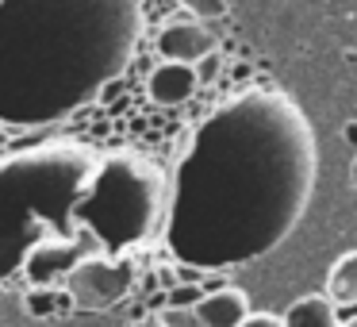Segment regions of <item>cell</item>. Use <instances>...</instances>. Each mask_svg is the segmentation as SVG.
<instances>
[{
    "label": "cell",
    "instance_id": "277c9868",
    "mask_svg": "<svg viewBox=\"0 0 357 327\" xmlns=\"http://www.w3.org/2000/svg\"><path fill=\"white\" fill-rule=\"evenodd\" d=\"M169 177L142 154H108L96 162L93 181L77 201V227L100 242L104 254L146 242L165 224Z\"/></svg>",
    "mask_w": 357,
    "mask_h": 327
},
{
    "label": "cell",
    "instance_id": "9a60e30c",
    "mask_svg": "<svg viewBox=\"0 0 357 327\" xmlns=\"http://www.w3.org/2000/svg\"><path fill=\"white\" fill-rule=\"evenodd\" d=\"M242 327H284V316H273V312H250V319Z\"/></svg>",
    "mask_w": 357,
    "mask_h": 327
},
{
    "label": "cell",
    "instance_id": "e0dca14e",
    "mask_svg": "<svg viewBox=\"0 0 357 327\" xmlns=\"http://www.w3.org/2000/svg\"><path fill=\"white\" fill-rule=\"evenodd\" d=\"M349 181H354V189H357V154H354V162H349Z\"/></svg>",
    "mask_w": 357,
    "mask_h": 327
},
{
    "label": "cell",
    "instance_id": "7a4b0ae2",
    "mask_svg": "<svg viewBox=\"0 0 357 327\" xmlns=\"http://www.w3.org/2000/svg\"><path fill=\"white\" fill-rule=\"evenodd\" d=\"M146 0H0V127L35 131L123 78Z\"/></svg>",
    "mask_w": 357,
    "mask_h": 327
},
{
    "label": "cell",
    "instance_id": "52a82bcc",
    "mask_svg": "<svg viewBox=\"0 0 357 327\" xmlns=\"http://www.w3.org/2000/svg\"><path fill=\"white\" fill-rule=\"evenodd\" d=\"M154 47H158V54H162V62L200 66L204 58H211L219 50V39L208 24H200V20H192V16H177L158 31Z\"/></svg>",
    "mask_w": 357,
    "mask_h": 327
},
{
    "label": "cell",
    "instance_id": "ac0fdd59",
    "mask_svg": "<svg viewBox=\"0 0 357 327\" xmlns=\"http://www.w3.org/2000/svg\"><path fill=\"white\" fill-rule=\"evenodd\" d=\"M4 143H8V127H0V147H4Z\"/></svg>",
    "mask_w": 357,
    "mask_h": 327
},
{
    "label": "cell",
    "instance_id": "5b68a950",
    "mask_svg": "<svg viewBox=\"0 0 357 327\" xmlns=\"http://www.w3.org/2000/svg\"><path fill=\"white\" fill-rule=\"evenodd\" d=\"M135 285V270L131 262L116 254H93L77 266V270L66 277V293L73 296L77 308H89V312H100V308H112V304L127 300Z\"/></svg>",
    "mask_w": 357,
    "mask_h": 327
},
{
    "label": "cell",
    "instance_id": "d6986e66",
    "mask_svg": "<svg viewBox=\"0 0 357 327\" xmlns=\"http://www.w3.org/2000/svg\"><path fill=\"white\" fill-rule=\"evenodd\" d=\"M139 327H162V324H158V316H154V319H146V324H139Z\"/></svg>",
    "mask_w": 357,
    "mask_h": 327
},
{
    "label": "cell",
    "instance_id": "9c48e42d",
    "mask_svg": "<svg viewBox=\"0 0 357 327\" xmlns=\"http://www.w3.org/2000/svg\"><path fill=\"white\" fill-rule=\"evenodd\" d=\"M200 327H242L250 319V296L242 289H211L200 304H196Z\"/></svg>",
    "mask_w": 357,
    "mask_h": 327
},
{
    "label": "cell",
    "instance_id": "30bf717a",
    "mask_svg": "<svg viewBox=\"0 0 357 327\" xmlns=\"http://www.w3.org/2000/svg\"><path fill=\"white\" fill-rule=\"evenodd\" d=\"M284 327H342L338 304H334L326 293L300 296V300L284 312Z\"/></svg>",
    "mask_w": 357,
    "mask_h": 327
},
{
    "label": "cell",
    "instance_id": "2e32d148",
    "mask_svg": "<svg viewBox=\"0 0 357 327\" xmlns=\"http://www.w3.org/2000/svg\"><path fill=\"white\" fill-rule=\"evenodd\" d=\"M342 135H346V143H349V147L357 150V119H349V124L342 127Z\"/></svg>",
    "mask_w": 357,
    "mask_h": 327
},
{
    "label": "cell",
    "instance_id": "3957f363",
    "mask_svg": "<svg viewBox=\"0 0 357 327\" xmlns=\"http://www.w3.org/2000/svg\"><path fill=\"white\" fill-rule=\"evenodd\" d=\"M93 154L77 143H47L0 162V277L43 239L77 235V201L93 181Z\"/></svg>",
    "mask_w": 357,
    "mask_h": 327
},
{
    "label": "cell",
    "instance_id": "8992f818",
    "mask_svg": "<svg viewBox=\"0 0 357 327\" xmlns=\"http://www.w3.org/2000/svg\"><path fill=\"white\" fill-rule=\"evenodd\" d=\"M93 254H104L100 242H96L89 231H77V235H70V239H43V242H35V247L24 254L20 270H24L27 285L54 289L58 281H66L81 262H85V258H93Z\"/></svg>",
    "mask_w": 357,
    "mask_h": 327
},
{
    "label": "cell",
    "instance_id": "4fadbf2b",
    "mask_svg": "<svg viewBox=\"0 0 357 327\" xmlns=\"http://www.w3.org/2000/svg\"><path fill=\"white\" fill-rule=\"evenodd\" d=\"M158 324L162 327H200V316H196V308H173V304H165L158 312Z\"/></svg>",
    "mask_w": 357,
    "mask_h": 327
},
{
    "label": "cell",
    "instance_id": "5bb4252c",
    "mask_svg": "<svg viewBox=\"0 0 357 327\" xmlns=\"http://www.w3.org/2000/svg\"><path fill=\"white\" fill-rule=\"evenodd\" d=\"M204 296H208V293H204V285H173L169 304H173V308H196Z\"/></svg>",
    "mask_w": 357,
    "mask_h": 327
},
{
    "label": "cell",
    "instance_id": "7c38bea8",
    "mask_svg": "<svg viewBox=\"0 0 357 327\" xmlns=\"http://www.w3.org/2000/svg\"><path fill=\"white\" fill-rule=\"evenodd\" d=\"M181 12L200 20V24H211V20L227 16V0H181Z\"/></svg>",
    "mask_w": 357,
    "mask_h": 327
},
{
    "label": "cell",
    "instance_id": "ba28073f",
    "mask_svg": "<svg viewBox=\"0 0 357 327\" xmlns=\"http://www.w3.org/2000/svg\"><path fill=\"white\" fill-rule=\"evenodd\" d=\"M200 89V78H196V66H181V62H158L146 78V93L154 104L162 108H181L188 104Z\"/></svg>",
    "mask_w": 357,
    "mask_h": 327
},
{
    "label": "cell",
    "instance_id": "8fae6325",
    "mask_svg": "<svg viewBox=\"0 0 357 327\" xmlns=\"http://www.w3.org/2000/svg\"><path fill=\"white\" fill-rule=\"evenodd\" d=\"M326 296H331L338 308H354L357 304V250H346V254L331 266Z\"/></svg>",
    "mask_w": 357,
    "mask_h": 327
},
{
    "label": "cell",
    "instance_id": "ffe728a7",
    "mask_svg": "<svg viewBox=\"0 0 357 327\" xmlns=\"http://www.w3.org/2000/svg\"><path fill=\"white\" fill-rule=\"evenodd\" d=\"M342 327H357V316H354V319H346V324H342Z\"/></svg>",
    "mask_w": 357,
    "mask_h": 327
},
{
    "label": "cell",
    "instance_id": "6da1fadb",
    "mask_svg": "<svg viewBox=\"0 0 357 327\" xmlns=\"http://www.w3.org/2000/svg\"><path fill=\"white\" fill-rule=\"evenodd\" d=\"M315 170V131L288 93L250 89L219 104L173 166L165 247L204 273L273 254L307 216Z\"/></svg>",
    "mask_w": 357,
    "mask_h": 327
}]
</instances>
